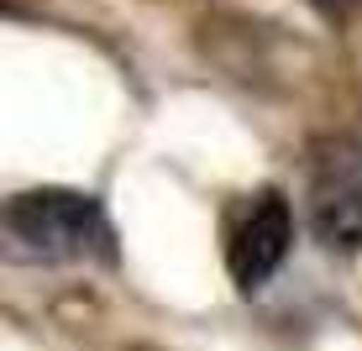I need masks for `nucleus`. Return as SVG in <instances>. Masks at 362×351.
Masks as SVG:
<instances>
[{
    "label": "nucleus",
    "instance_id": "3",
    "mask_svg": "<svg viewBox=\"0 0 362 351\" xmlns=\"http://www.w3.org/2000/svg\"><path fill=\"white\" fill-rule=\"evenodd\" d=\"M294 246V215H289V199L284 189H257L236 210L231 220V236H226V268H231V283L242 294L263 288L273 273L284 268Z\"/></svg>",
    "mask_w": 362,
    "mask_h": 351
},
{
    "label": "nucleus",
    "instance_id": "4",
    "mask_svg": "<svg viewBox=\"0 0 362 351\" xmlns=\"http://www.w3.org/2000/svg\"><path fill=\"white\" fill-rule=\"evenodd\" d=\"M310 6H315L320 16H331V21H346V16L362 6V0H310Z\"/></svg>",
    "mask_w": 362,
    "mask_h": 351
},
{
    "label": "nucleus",
    "instance_id": "1",
    "mask_svg": "<svg viewBox=\"0 0 362 351\" xmlns=\"http://www.w3.org/2000/svg\"><path fill=\"white\" fill-rule=\"evenodd\" d=\"M6 225L27 252L53 257V262H100V268H116V257H121L105 205L95 194H79V189H21V194H11Z\"/></svg>",
    "mask_w": 362,
    "mask_h": 351
},
{
    "label": "nucleus",
    "instance_id": "2",
    "mask_svg": "<svg viewBox=\"0 0 362 351\" xmlns=\"http://www.w3.org/2000/svg\"><path fill=\"white\" fill-rule=\"evenodd\" d=\"M310 220L336 252L362 246V142L326 136L310 162Z\"/></svg>",
    "mask_w": 362,
    "mask_h": 351
}]
</instances>
